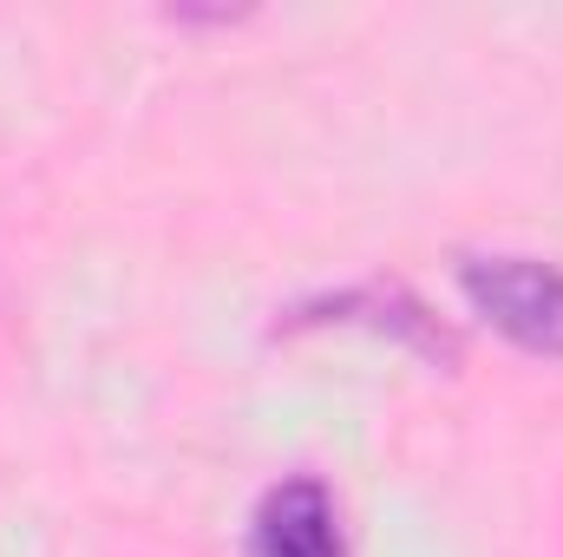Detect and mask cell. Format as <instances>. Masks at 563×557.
I'll use <instances>...</instances> for the list:
<instances>
[{"mask_svg":"<svg viewBox=\"0 0 563 557\" xmlns=\"http://www.w3.org/2000/svg\"><path fill=\"white\" fill-rule=\"evenodd\" d=\"M465 302L525 354L563 361V270L538 256H472L459 263Z\"/></svg>","mask_w":563,"mask_h":557,"instance_id":"cell-1","label":"cell"},{"mask_svg":"<svg viewBox=\"0 0 563 557\" xmlns=\"http://www.w3.org/2000/svg\"><path fill=\"white\" fill-rule=\"evenodd\" d=\"M250 557H341L328 485L321 479H282L276 492L256 505Z\"/></svg>","mask_w":563,"mask_h":557,"instance_id":"cell-2","label":"cell"}]
</instances>
